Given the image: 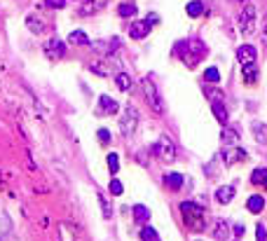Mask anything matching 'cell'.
I'll return each instance as SVG.
<instances>
[{
  "mask_svg": "<svg viewBox=\"0 0 267 241\" xmlns=\"http://www.w3.org/2000/svg\"><path fill=\"white\" fill-rule=\"evenodd\" d=\"M178 54H181V59L185 66H197V63L202 61L204 56H206V45L202 40H188V42H181L178 45Z\"/></svg>",
  "mask_w": 267,
  "mask_h": 241,
  "instance_id": "1",
  "label": "cell"
},
{
  "mask_svg": "<svg viewBox=\"0 0 267 241\" xmlns=\"http://www.w3.org/2000/svg\"><path fill=\"white\" fill-rule=\"evenodd\" d=\"M181 213H183V220L185 225L190 227V230H204V225H206V218H204V209L199 204H194V201H183L181 204Z\"/></svg>",
  "mask_w": 267,
  "mask_h": 241,
  "instance_id": "2",
  "label": "cell"
},
{
  "mask_svg": "<svg viewBox=\"0 0 267 241\" xmlns=\"http://www.w3.org/2000/svg\"><path fill=\"white\" fill-rule=\"evenodd\" d=\"M155 155L162 159V162H167V164H171L173 159H176V145H173V141H171L169 136H162L157 143H155Z\"/></svg>",
  "mask_w": 267,
  "mask_h": 241,
  "instance_id": "3",
  "label": "cell"
},
{
  "mask_svg": "<svg viewBox=\"0 0 267 241\" xmlns=\"http://www.w3.org/2000/svg\"><path fill=\"white\" fill-rule=\"evenodd\" d=\"M136 124H139V110L134 105H127L124 113H122V120H120V131L124 136H129V134H134Z\"/></svg>",
  "mask_w": 267,
  "mask_h": 241,
  "instance_id": "4",
  "label": "cell"
},
{
  "mask_svg": "<svg viewBox=\"0 0 267 241\" xmlns=\"http://www.w3.org/2000/svg\"><path fill=\"white\" fill-rule=\"evenodd\" d=\"M143 92H146V98H148V105L155 110V113H162L164 110V105H162V98L157 94V87L152 84V80H143Z\"/></svg>",
  "mask_w": 267,
  "mask_h": 241,
  "instance_id": "5",
  "label": "cell"
},
{
  "mask_svg": "<svg viewBox=\"0 0 267 241\" xmlns=\"http://www.w3.org/2000/svg\"><path fill=\"white\" fill-rule=\"evenodd\" d=\"M239 28L244 35H251L256 31V7H251V5L244 7V12L239 14Z\"/></svg>",
  "mask_w": 267,
  "mask_h": 241,
  "instance_id": "6",
  "label": "cell"
},
{
  "mask_svg": "<svg viewBox=\"0 0 267 241\" xmlns=\"http://www.w3.org/2000/svg\"><path fill=\"white\" fill-rule=\"evenodd\" d=\"M152 24H157V17H150V19H143V21H134V24L129 26V35L136 38V40L146 38V35L152 31Z\"/></svg>",
  "mask_w": 267,
  "mask_h": 241,
  "instance_id": "7",
  "label": "cell"
},
{
  "mask_svg": "<svg viewBox=\"0 0 267 241\" xmlns=\"http://www.w3.org/2000/svg\"><path fill=\"white\" fill-rule=\"evenodd\" d=\"M45 54L49 56V59H61L66 54V47H64V42L59 40V38H52V40L45 45Z\"/></svg>",
  "mask_w": 267,
  "mask_h": 241,
  "instance_id": "8",
  "label": "cell"
},
{
  "mask_svg": "<svg viewBox=\"0 0 267 241\" xmlns=\"http://www.w3.org/2000/svg\"><path fill=\"white\" fill-rule=\"evenodd\" d=\"M256 56H258V52H256V47L253 45H242L239 49H237V61L242 63H256Z\"/></svg>",
  "mask_w": 267,
  "mask_h": 241,
  "instance_id": "9",
  "label": "cell"
},
{
  "mask_svg": "<svg viewBox=\"0 0 267 241\" xmlns=\"http://www.w3.org/2000/svg\"><path fill=\"white\" fill-rule=\"evenodd\" d=\"M120 108H118V101L115 98H110L108 94H103L101 98H98V113L101 115H115Z\"/></svg>",
  "mask_w": 267,
  "mask_h": 241,
  "instance_id": "10",
  "label": "cell"
},
{
  "mask_svg": "<svg viewBox=\"0 0 267 241\" xmlns=\"http://www.w3.org/2000/svg\"><path fill=\"white\" fill-rule=\"evenodd\" d=\"M235 192L237 190L232 185H223V188L216 190V199L220 201V204H230V201L235 199Z\"/></svg>",
  "mask_w": 267,
  "mask_h": 241,
  "instance_id": "11",
  "label": "cell"
},
{
  "mask_svg": "<svg viewBox=\"0 0 267 241\" xmlns=\"http://www.w3.org/2000/svg\"><path fill=\"white\" fill-rule=\"evenodd\" d=\"M246 157H248V155H246V150H242V147H230V150L225 152V162H227V164H237V162H244Z\"/></svg>",
  "mask_w": 267,
  "mask_h": 241,
  "instance_id": "12",
  "label": "cell"
},
{
  "mask_svg": "<svg viewBox=\"0 0 267 241\" xmlns=\"http://www.w3.org/2000/svg\"><path fill=\"white\" fill-rule=\"evenodd\" d=\"M220 141H223L225 145H237V143H239V131H237V129H232V126H223Z\"/></svg>",
  "mask_w": 267,
  "mask_h": 241,
  "instance_id": "13",
  "label": "cell"
},
{
  "mask_svg": "<svg viewBox=\"0 0 267 241\" xmlns=\"http://www.w3.org/2000/svg\"><path fill=\"white\" fill-rule=\"evenodd\" d=\"M108 5V0H85V5H82V14H94V12L103 10Z\"/></svg>",
  "mask_w": 267,
  "mask_h": 241,
  "instance_id": "14",
  "label": "cell"
},
{
  "mask_svg": "<svg viewBox=\"0 0 267 241\" xmlns=\"http://www.w3.org/2000/svg\"><path fill=\"white\" fill-rule=\"evenodd\" d=\"M242 75H244V82L246 84H253L258 80V68L256 63H244V68H242Z\"/></svg>",
  "mask_w": 267,
  "mask_h": 241,
  "instance_id": "15",
  "label": "cell"
},
{
  "mask_svg": "<svg viewBox=\"0 0 267 241\" xmlns=\"http://www.w3.org/2000/svg\"><path fill=\"white\" fill-rule=\"evenodd\" d=\"M211 110H214L216 120H218L220 124H227V108L223 105V101H214V103H211Z\"/></svg>",
  "mask_w": 267,
  "mask_h": 241,
  "instance_id": "16",
  "label": "cell"
},
{
  "mask_svg": "<svg viewBox=\"0 0 267 241\" xmlns=\"http://www.w3.org/2000/svg\"><path fill=\"white\" fill-rule=\"evenodd\" d=\"M246 209L251 211V213H260V211L265 209V199L260 194H253V197H248V201H246Z\"/></svg>",
  "mask_w": 267,
  "mask_h": 241,
  "instance_id": "17",
  "label": "cell"
},
{
  "mask_svg": "<svg viewBox=\"0 0 267 241\" xmlns=\"http://www.w3.org/2000/svg\"><path fill=\"white\" fill-rule=\"evenodd\" d=\"M185 12H188V17L197 19V17H202L204 12H206V7H204V2H199V0H193V2H188Z\"/></svg>",
  "mask_w": 267,
  "mask_h": 241,
  "instance_id": "18",
  "label": "cell"
},
{
  "mask_svg": "<svg viewBox=\"0 0 267 241\" xmlns=\"http://www.w3.org/2000/svg\"><path fill=\"white\" fill-rule=\"evenodd\" d=\"M134 220H136V222H148V220H150L148 206H143V204H136V206H134Z\"/></svg>",
  "mask_w": 267,
  "mask_h": 241,
  "instance_id": "19",
  "label": "cell"
},
{
  "mask_svg": "<svg viewBox=\"0 0 267 241\" xmlns=\"http://www.w3.org/2000/svg\"><path fill=\"white\" fill-rule=\"evenodd\" d=\"M183 176L181 173H169V176H164V183H167V188L171 190H181L183 188Z\"/></svg>",
  "mask_w": 267,
  "mask_h": 241,
  "instance_id": "20",
  "label": "cell"
},
{
  "mask_svg": "<svg viewBox=\"0 0 267 241\" xmlns=\"http://www.w3.org/2000/svg\"><path fill=\"white\" fill-rule=\"evenodd\" d=\"M115 84H118L120 92H131V77L127 73H118L115 75Z\"/></svg>",
  "mask_w": 267,
  "mask_h": 241,
  "instance_id": "21",
  "label": "cell"
},
{
  "mask_svg": "<svg viewBox=\"0 0 267 241\" xmlns=\"http://www.w3.org/2000/svg\"><path fill=\"white\" fill-rule=\"evenodd\" d=\"M68 42L71 45H89V38H87L85 31H71V35H68Z\"/></svg>",
  "mask_w": 267,
  "mask_h": 241,
  "instance_id": "22",
  "label": "cell"
},
{
  "mask_svg": "<svg viewBox=\"0 0 267 241\" xmlns=\"http://www.w3.org/2000/svg\"><path fill=\"white\" fill-rule=\"evenodd\" d=\"M251 183H253V185H263V188H267V169H256V171L251 173Z\"/></svg>",
  "mask_w": 267,
  "mask_h": 241,
  "instance_id": "23",
  "label": "cell"
},
{
  "mask_svg": "<svg viewBox=\"0 0 267 241\" xmlns=\"http://www.w3.org/2000/svg\"><path fill=\"white\" fill-rule=\"evenodd\" d=\"M26 26H28V31H33V33H43L45 31V21L40 19V17H28L26 19Z\"/></svg>",
  "mask_w": 267,
  "mask_h": 241,
  "instance_id": "24",
  "label": "cell"
},
{
  "mask_svg": "<svg viewBox=\"0 0 267 241\" xmlns=\"http://www.w3.org/2000/svg\"><path fill=\"white\" fill-rule=\"evenodd\" d=\"M214 237H216V239H220V241L230 237V227H227V222H225V220H218V222H216Z\"/></svg>",
  "mask_w": 267,
  "mask_h": 241,
  "instance_id": "25",
  "label": "cell"
},
{
  "mask_svg": "<svg viewBox=\"0 0 267 241\" xmlns=\"http://www.w3.org/2000/svg\"><path fill=\"white\" fill-rule=\"evenodd\" d=\"M204 80H206V82H220V71H218L216 66L206 68V71H204Z\"/></svg>",
  "mask_w": 267,
  "mask_h": 241,
  "instance_id": "26",
  "label": "cell"
},
{
  "mask_svg": "<svg viewBox=\"0 0 267 241\" xmlns=\"http://www.w3.org/2000/svg\"><path fill=\"white\" fill-rule=\"evenodd\" d=\"M253 136L258 138V143H267V126L265 124H253Z\"/></svg>",
  "mask_w": 267,
  "mask_h": 241,
  "instance_id": "27",
  "label": "cell"
},
{
  "mask_svg": "<svg viewBox=\"0 0 267 241\" xmlns=\"http://www.w3.org/2000/svg\"><path fill=\"white\" fill-rule=\"evenodd\" d=\"M204 94L211 98V103H214V101H223V92H220V89H214V87H204Z\"/></svg>",
  "mask_w": 267,
  "mask_h": 241,
  "instance_id": "28",
  "label": "cell"
},
{
  "mask_svg": "<svg viewBox=\"0 0 267 241\" xmlns=\"http://www.w3.org/2000/svg\"><path fill=\"white\" fill-rule=\"evenodd\" d=\"M118 12H120V17H124V19H127V17H134L139 10H136L134 5H127V2H124V5H120V7H118Z\"/></svg>",
  "mask_w": 267,
  "mask_h": 241,
  "instance_id": "29",
  "label": "cell"
},
{
  "mask_svg": "<svg viewBox=\"0 0 267 241\" xmlns=\"http://www.w3.org/2000/svg\"><path fill=\"white\" fill-rule=\"evenodd\" d=\"M141 239H143V241H160V237H157V232L152 230V227H143Z\"/></svg>",
  "mask_w": 267,
  "mask_h": 241,
  "instance_id": "30",
  "label": "cell"
},
{
  "mask_svg": "<svg viewBox=\"0 0 267 241\" xmlns=\"http://www.w3.org/2000/svg\"><path fill=\"white\" fill-rule=\"evenodd\" d=\"M108 190H110V194H113V197H120V194L124 192V188H122V183H120V180H110Z\"/></svg>",
  "mask_w": 267,
  "mask_h": 241,
  "instance_id": "31",
  "label": "cell"
},
{
  "mask_svg": "<svg viewBox=\"0 0 267 241\" xmlns=\"http://www.w3.org/2000/svg\"><path fill=\"white\" fill-rule=\"evenodd\" d=\"M108 169H110V173H118L120 162H118V155H115V152H110V155H108Z\"/></svg>",
  "mask_w": 267,
  "mask_h": 241,
  "instance_id": "32",
  "label": "cell"
},
{
  "mask_svg": "<svg viewBox=\"0 0 267 241\" xmlns=\"http://www.w3.org/2000/svg\"><path fill=\"white\" fill-rule=\"evenodd\" d=\"M45 5H47L49 10H64L66 0H45Z\"/></svg>",
  "mask_w": 267,
  "mask_h": 241,
  "instance_id": "33",
  "label": "cell"
},
{
  "mask_svg": "<svg viewBox=\"0 0 267 241\" xmlns=\"http://www.w3.org/2000/svg\"><path fill=\"white\" fill-rule=\"evenodd\" d=\"M256 241H267V232L263 225H258L256 227Z\"/></svg>",
  "mask_w": 267,
  "mask_h": 241,
  "instance_id": "34",
  "label": "cell"
},
{
  "mask_svg": "<svg viewBox=\"0 0 267 241\" xmlns=\"http://www.w3.org/2000/svg\"><path fill=\"white\" fill-rule=\"evenodd\" d=\"M98 141L108 143V141H110V131H108V129H98Z\"/></svg>",
  "mask_w": 267,
  "mask_h": 241,
  "instance_id": "35",
  "label": "cell"
},
{
  "mask_svg": "<svg viewBox=\"0 0 267 241\" xmlns=\"http://www.w3.org/2000/svg\"><path fill=\"white\" fill-rule=\"evenodd\" d=\"M98 199H101V206H103V216H106V218H110V213H113V209L108 206V201L103 199V197H98Z\"/></svg>",
  "mask_w": 267,
  "mask_h": 241,
  "instance_id": "36",
  "label": "cell"
},
{
  "mask_svg": "<svg viewBox=\"0 0 267 241\" xmlns=\"http://www.w3.org/2000/svg\"><path fill=\"white\" fill-rule=\"evenodd\" d=\"M235 234L242 237V234H244V225H235Z\"/></svg>",
  "mask_w": 267,
  "mask_h": 241,
  "instance_id": "37",
  "label": "cell"
}]
</instances>
